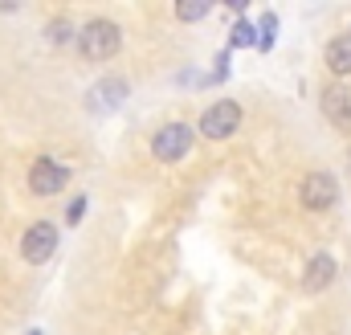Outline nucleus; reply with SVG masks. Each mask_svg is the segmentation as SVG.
I'll use <instances>...</instances> for the list:
<instances>
[{
    "instance_id": "0eeeda50",
    "label": "nucleus",
    "mask_w": 351,
    "mask_h": 335,
    "mask_svg": "<svg viewBox=\"0 0 351 335\" xmlns=\"http://www.w3.org/2000/svg\"><path fill=\"white\" fill-rule=\"evenodd\" d=\"M319 111H323V119H327L335 131L351 135V90L343 82L323 86V94H319Z\"/></svg>"
},
{
    "instance_id": "20e7f679",
    "label": "nucleus",
    "mask_w": 351,
    "mask_h": 335,
    "mask_svg": "<svg viewBox=\"0 0 351 335\" xmlns=\"http://www.w3.org/2000/svg\"><path fill=\"white\" fill-rule=\"evenodd\" d=\"M192 143H196L192 123H164V127L152 135V156H156L160 164H180V160L192 152Z\"/></svg>"
},
{
    "instance_id": "f3484780",
    "label": "nucleus",
    "mask_w": 351,
    "mask_h": 335,
    "mask_svg": "<svg viewBox=\"0 0 351 335\" xmlns=\"http://www.w3.org/2000/svg\"><path fill=\"white\" fill-rule=\"evenodd\" d=\"M29 335H41V332H29Z\"/></svg>"
},
{
    "instance_id": "a211bd4d",
    "label": "nucleus",
    "mask_w": 351,
    "mask_h": 335,
    "mask_svg": "<svg viewBox=\"0 0 351 335\" xmlns=\"http://www.w3.org/2000/svg\"><path fill=\"white\" fill-rule=\"evenodd\" d=\"M348 160H351V156H348Z\"/></svg>"
},
{
    "instance_id": "4468645a",
    "label": "nucleus",
    "mask_w": 351,
    "mask_h": 335,
    "mask_svg": "<svg viewBox=\"0 0 351 335\" xmlns=\"http://www.w3.org/2000/svg\"><path fill=\"white\" fill-rule=\"evenodd\" d=\"M208 12H213V0H180L176 4V21H184V25L188 21H204Z\"/></svg>"
},
{
    "instance_id": "2eb2a0df",
    "label": "nucleus",
    "mask_w": 351,
    "mask_h": 335,
    "mask_svg": "<svg viewBox=\"0 0 351 335\" xmlns=\"http://www.w3.org/2000/svg\"><path fill=\"white\" fill-rule=\"evenodd\" d=\"M82 217H86V196H74L70 209H66V225H78Z\"/></svg>"
},
{
    "instance_id": "ddd939ff",
    "label": "nucleus",
    "mask_w": 351,
    "mask_h": 335,
    "mask_svg": "<svg viewBox=\"0 0 351 335\" xmlns=\"http://www.w3.org/2000/svg\"><path fill=\"white\" fill-rule=\"evenodd\" d=\"M278 41V12H262L258 21V54H269Z\"/></svg>"
},
{
    "instance_id": "7ed1b4c3",
    "label": "nucleus",
    "mask_w": 351,
    "mask_h": 335,
    "mask_svg": "<svg viewBox=\"0 0 351 335\" xmlns=\"http://www.w3.org/2000/svg\"><path fill=\"white\" fill-rule=\"evenodd\" d=\"M237 127H241V102H233V98H217L213 106H204V115H200V123H196V135L221 143V139L237 135Z\"/></svg>"
},
{
    "instance_id": "f03ea898",
    "label": "nucleus",
    "mask_w": 351,
    "mask_h": 335,
    "mask_svg": "<svg viewBox=\"0 0 351 335\" xmlns=\"http://www.w3.org/2000/svg\"><path fill=\"white\" fill-rule=\"evenodd\" d=\"M298 205L306 213H331L339 205V180H335V172H327V168L306 172L298 180Z\"/></svg>"
},
{
    "instance_id": "1a4fd4ad",
    "label": "nucleus",
    "mask_w": 351,
    "mask_h": 335,
    "mask_svg": "<svg viewBox=\"0 0 351 335\" xmlns=\"http://www.w3.org/2000/svg\"><path fill=\"white\" fill-rule=\"evenodd\" d=\"M127 94H131V86L123 82V78H102V82H94L86 90V106L94 111V115H110V111L123 106Z\"/></svg>"
},
{
    "instance_id": "39448f33",
    "label": "nucleus",
    "mask_w": 351,
    "mask_h": 335,
    "mask_svg": "<svg viewBox=\"0 0 351 335\" xmlns=\"http://www.w3.org/2000/svg\"><path fill=\"white\" fill-rule=\"evenodd\" d=\"M58 250V225L53 221H33L25 233H21V257L29 266H45Z\"/></svg>"
},
{
    "instance_id": "9d476101",
    "label": "nucleus",
    "mask_w": 351,
    "mask_h": 335,
    "mask_svg": "<svg viewBox=\"0 0 351 335\" xmlns=\"http://www.w3.org/2000/svg\"><path fill=\"white\" fill-rule=\"evenodd\" d=\"M323 66L331 70L335 82L351 78V33H339V37H331V41L323 45Z\"/></svg>"
},
{
    "instance_id": "6e6552de",
    "label": "nucleus",
    "mask_w": 351,
    "mask_h": 335,
    "mask_svg": "<svg viewBox=\"0 0 351 335\" xmlns=\"http://www.w3.org/2000/svg\"><path fill=\"white\" fill-rule=\"evenodd\" d=\"M335 278H339V262L327 250H319V253L306 257V270H302V290H306V294H323Z\"/></svg>"
},
{
    "instance_id": "f8f14e48",
    "label": "nucleus",
    "mask_w": 351,
    "mask_h": 335,
    "mask_svg": "<svg viewBox=\"0 0 351 335\" xmlns=\"http://www.w3.org/2000/svg\"><path fill=\"white\" fill-rule=\"evenodd\" d=\"M74 37H78V29H74L66 16H53V21L45 25V41H49V45H70Z\"/></svg>"
},
{
    "instance_id": "dca6fc26",
    "label": "nucleus",
    "mask_w": 351,
    "mask_h": 335,
    "mask_svg": "<svg viewBox=\"0 0 351 335\" xmlns=\"http://www.w3.org/2000/svg\"><path fill=\"white\" fill-rule=\"evenodd\" d=\"M221 78H229V49H221V54H217V70H213V78H208V82H221Z\"/></svg>"
},
{
    "instance_id": "423d86ee",
    "label": "nucleus",
    "mask_w": 351,
    "mask_h": 335,
    "mask_svg": "<svg viewBox=\"0 0 351 335\" xmlns=\"http://www.w3.org/2000/svg\"><path fill=\"white\" fill-rule=\"evenodd\" d=\"M70 184V168L53 156H41L29 164V192L33 196H58L62 188Z\"/></svg>"
},
{
    "instance_id": "f257e3e1",
    "label": "nucleus",
    "mask_w": 351,
    "mask_h": 335,
    "mask_svg": "<svg viewBox=\"0 0 351 335\" xmlns=\"http://www.w3.org/2000/svg\"><path fill=\"white\" fill-rule=\"evenodd\" d=\"M74 45H78V54H82V62H110L119 49H123V29L110 21V16H94L86 21L82 29H78V37H74Z\"/></svg>"
},
{
    "instance_id": "9b49d317",
    "label": "nucleus",
    "mask_w": 351,
    "mask_h": 335,
    "mask_svg": "<svg viewBox=\"0 0 351 335\" xmlns=\"http://www.w3.org/2000/svg\"><path fill=\"white\" fill-rule=\"evenodd\" d=\"M229 49H258V25L241 16V21L229 29Z\"/></svg>"
}]
</instances>
